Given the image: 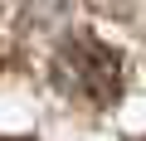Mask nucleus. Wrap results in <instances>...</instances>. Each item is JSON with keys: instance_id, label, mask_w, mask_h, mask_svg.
Returning a JSON list of instances; mask_svg holds the SVG:
<instances>
[{"instance_id": "1", "label": "nucleus", "mask_w": 146, "mask_h": 141, "mask_svg": "<svg viewBox=\"0 0 146 141\" xmlns=\"http://www.w3.org/2000/svg\"><path fill=\"white\" fill-rule=\"evenodd\" d=\"M54 88L88 107H112L122 97V58L93 34H73L54 54Z\"/></svg>"}, {"instance_id": "2", "label": "nucleus", "mask_w": 146, "mask_h": 141, "mask_svg": "<svg viewBox=\"0 0 146 141\" xmlns=\"http://www.w3.org/2000/svg\"><path fill=\"white\" fill-rule=\"evenodd\" d=\"M0 141H34V136H0Z\"/></svg>"}]
</instances>
